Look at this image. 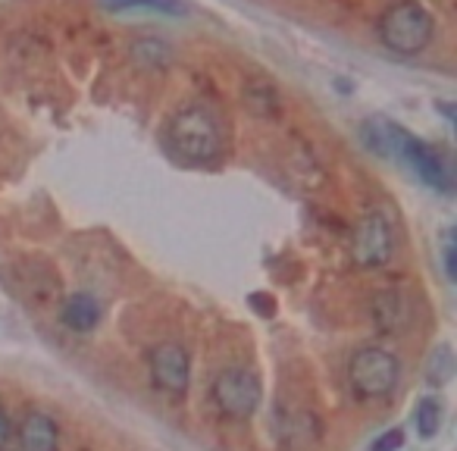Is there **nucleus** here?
I'll use <instances>...</instances> for the list:
<instances>
[{
  "mask_svg": "<svg viewBox=\"0 0 457 451\" xmlns=\"http://www.w3.org/2000/svg\"><path fill=\"white\" fill-rule=\"evenodd\" d=\"M166 141L170 147L179 154L182 160H191V163H204V160H213L220 154L222 145V132L216 116L210 113L207 107H191L179 110L170 120V129H166Z\"/></svg>",
  "mask_w": 457,
  "mask_h": 451,
  "instance_id": "1",
  "label": "nucleus"
},
{
  "mask_svg": "<svg viewBox=\"0 0 457 451\" xmlns=\"http://www.w3.org/2000/svg\"><path fill=\"white\" fill-rule=\"evenodd\" d=\"M436 32V20L429 10H423L417 0H398L382 13L379 20V38L388 51L401 54V57H413V54L426 51Z\"/></svg>",
  "mask_w": 457,
  "mask_h": 451,
  "instance_id": "2",
  "label": "nucleus"
},
{
  "mask_svg": "<svg viewBox=\"0 0 457 451\" xmlns=\"http://www.w3.org/2000/svg\"><path fill=\"white\" fill-rule=\"evenodd\" d=\"M351 388H354L361 398H386L395 386H398L401 363L392 351L382 348H361L351 357Z\"/></svg>",
  "mask_w": 457,
  "mask_h": 451,
  "instance_id": "3",
  "label": "nucleus"
},
{
  "mask_svg": "<svg viewBox=\"0 0 457 451\" xmlns=\"http://www.w3.org/2000/svg\"><path fill=\"white\" fill-rule=\"evenodd\" d=\"M213 401L228 420H248L261 405V380L245 367L222 370L213 380Z\"/></svg>",
  "mask_w": 457,
  "mask_h": 451,
  "instance_id": "4",
  "label": "nucleus"
},
{
  "mask_svg": "<svg viewBox=\"0 0 457 451\" xmlns=\"http://www.w3.org/2000/svg\"><path fill=\"white\" fill-rule=\"evenodd\" d=\"M392 154H401V160H404L426 185H432L436 191H451V176H448V166L442 163V157H438L432 147H426L420 138L401 132L398 126H392Z\"/></svg>",
  "mask_w": 457,
  "mask_h": 451,
  "instance_id": "5",
  "label": "nucleus"
},
{
  "mask_svg": "<svg viewBox=\"0 0 457 451\" xmlns=\"http://www.w3.org/2000/svg\"><path fill=\"white\" fill-rule=\"evenodd\" d=\"M395 251V236H392V222L386 220L382 213H367L357 226L354 236V261L361 267L373 270L388 263Z\"/></svg>",
  "mask_w": 457,
  "mask_h": 451,
  "instance_id": "6",
  "label": "nucleus"
},
{
  "mask_svg": "<svg viewBox=\"0 0 457 451\" xmlns=\"http://www.w3.org/2000/svg\"><path fill=\"white\" fill-rule=\"evenodd\" d=\"M151 376L154 386L166 395H185L188 388V355L179 345H160L151 355Z\"/></svg>",
  "mask_w": 457,
  "mask_h": 451,
  "instance_id": "7",
  "label": "nucleus"
},
{
  "mask_svg": "<svg viewBox=\"0 0 457 451\" xmlns=\"http://www.w3.org/2000/svg\"><path fill=\"white\" fill-rule=\"evenodd\" d=\"M20 442L26 451H57V445H60L57 423L41 411L26 413V420H22V426H20Z\"/></svg>",
  "mask_w": 457,
  "mask_h": 451,
  "instance_id": "8",
  "label": "nucleus"
},
{
  "mask_svg": "<svg viewBox=\"0 0 457 451\" xmlns=\"http://www.w3.org/2000/svg\"><path fill=\"white\" fill-rule=\"evenodd\" d=\"M63 323L76 332H91L101 323V305L91 295H72L63 307Z\"/></svg>",
  "mask_w": 457,
  "mask_h": 451,
  "instance_id": "9",
  "label": "nucleus"
},
{
  "mask_svg": "<svg viewBox=\"0 0 457 451\" xmlns=\"http://www.w3.org/2000/svg\"><path fill=\"white\" fill-rule=\"evenodd\" d=\"M245 107L254 116H276L282 107V97L270 82H251L245 88Z\"/></svg>",
  "mask_w": 457,
  "mask_h": 451,
  "instance_id": "10",
  "label": "nucleus"
},
{
  "mask_svg": "<svg viewBox=\"0 0 457 451\" xmlns=\"http://www.w3.org/2000/svg\"><path fill=\"white\" fill-rule=\"evenodd\" d=\"M373 317L376 323H379V330H401L404 326V301H401V295H379L373 305Z\"/></svg>",
  "mask_w": 457,
  "mask_h": 451,
  "instance_id": "11",
  "label": "nucleus"
},
{
  "mask_svg": "<svg viewBox=\"0 0 457 451\" xmlns=\"http://www.w3.org/2000/svg\"><path fill=\"white\" fill-rule=\"evenodd\" d=\"M110 10H151V13H185L182 0H104Z\"/></svg>",
  "mask_w": 457,
  "mask_h": 451,
  "instance_id": "12",
  "label": "nucleus"
},
{
  "mask_svg": "<svg viewBox=\"0 0 457 451\" xmlns=\"http://www.w3.org/2000/svg\"><path fill=\"white\" fill-rule=\"evenodd\" d=\"M438 423H442V407H438L436 398H423L417 407V430L423 438H432L438 432Z\"/></svg>",
  "mask_w": 457,
  "mask_h": 451,
  "instance_id": "13",
  "label": "nucleus"
},
{
  "mask_svg": "<svg viewBox=\"0 0 457 451\" xmlns=\"http://www.w3.org/2000/svg\"><path fill=\"white\" fill-rule=\"evenodd\" d=\"M401 445H404V432H401V430H388L386 436H379L373 442V451H401Z\"/></svg>",
  "mask_w": 457,
  "mask_h": 451,
  "instance_id": "14",
  "label": "nucleus"
},
{
  "mask_svg": "<svg viewBox=\"0 0 457 451\" xmlns=\"http://www.w3.org/2000/svg\"><path fill=\"white\" fill-rule=\"evenodd\" d=\"M445 270H448V280H454L457 270H454V245H451V238L445 242Z\"/></svg>",
  "mask_w": 457,
  "mask_h": 451,
  "instance_id": "15",
  "label": "nucleus"
},
{
  "mask_svg": "<svg viewBox=\"0 0 457 451\" xmlns=\"http://www.w3.org/2000/svg\"><path fill=\"white\" fill-rule=\"evenodd\" d=\"M10 442V417H7V411L0 407V448Z\"/></svg>",
  "mask_w": 457,
  "mask_h": 451,
  "instance_id": "16",
  "label": "nucleus"
}]
</instances>
